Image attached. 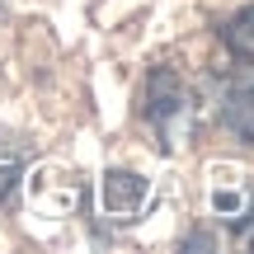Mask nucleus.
I'll return each mask as SVG.
<instances>
[{"label":"nucleus","mask_w":254,"mask_h":254,"mask_svg":"<svg viewBox=\"0 0 254 254\" xmlns=\"http://www.w3.org/2000/svg\"><path fill=\"white\" fill-rule=\"evenodd\" d=\"M250 245H254V240H250Z\"/></svg>","instance_id":"nucleus-7"},{"label":"nucleus","mask_w":254,"mask_h":254,"mask_svg":"<svg viewBox=\"0 0 254 254\" xmlns=\"http://www.w3.org/2000/svg\"><path fill=\"white\" fill-rule=\"evenodd\" d=\"M217 240L207 236V231H193V236H184V250H212Z\"/></svg>","instance_id":"nucleus-6"},{"label":"nucleus","mask_w":254,"mask_h":254,"mask_svg":"<svg viewBox=\"0 0 254 254\" xmlns=\"http://www.w3.org/2000/svg\"><path fill=\"white\" fill-rule=\"evenodd\" d=\"M141 113L146 123L155 127V136H160L165 151H174L179 146V127H189V94H184L179 75L174 71H151V80H146V99H141Z\"/></svg>","instance_id":"nucleus-1"},{"label":"nucleus","mask_w":254,"mask_h":254,"mask_svg":"<svg viewBox=\"0 0 254 254\" xmlns=\"http://www.w3.org/2000/svg\"><path fill=\"white\" fill-rule=\"evenodd\" d=\"M221 43H226V52L236 57V62H254V5H245L240 14L226 19Z\"/></svg>","instance_id":"nucleus-5"},{"label":"nucleus","mask_w":254,"mask_h":254,"mask_svg":"<svg viewBox=\"0 0 254 254\" xmlns=\"http://www.w3.org/2000/svg\"><path fill=\"white\" fill-rule=\"evenodd\" d=\"M99 198H104V212H109V217L136 221V212L151 198V184H146L141 174H132V170H109L104 184H99Z\"/></svg>","instance_id":"nucleus-3"},{"label":"nucleus","mask_w":254,"mask_h":254,"mask_svg":"<svg viewBox=\"0 0 254 254\" xmlns=\"http://www.w3.org/2000/svg\"><path fill=\"white\" fill-rule=\"evenodd\" d=\"M212 212L226 221L231 236L254 231V184L236 170H212Z\"/></svg>","instance_id":"nucleus-2"},{"label":"nucleus","mask_w":254,"mask_h":254,"mask_svg":"<svg viewBox=\"0 0 254 254\" xmlns=\"http://www.w3.org/2000/svg\"><path fill=\"white\" fill-rule=\"evenodd\" d=\"M221 123H226L231 136L254 141V80L240 85V90H231V99L221 104Z\"/></svg>","instance_id":"nucleus-4"}]
</instances>
